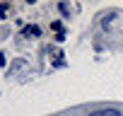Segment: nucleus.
Masks as SVG:
<instances>
[{
	"label": "nucleus",
	"mask_w": 123,
	"mask_h": 116,
	"mask_svg": "<svg viewBox=\"0 0 123 116\" xmlns=\"http://www.w3.org/2000/svg\"><path fill=\"white\" fill-rule=\"evenodd\" d=\"M87 116H123L118 109H97V111H92V114H87Z\"/></svg>",
	"instance_id": "f257e3e1"
},
{
	"label": "nucleus",
	"mask_w": 123,
	"mask_h": 116,
	"mask_svg": "<svg viewBox=\"0 0 123 116\" xmlns=\"http://www.w3.org/2000/svg\"><path fill=\"white\" fill-rule=\"evenodd\" d=\"M24 34H31V36H39V34H41V29H39V27H27V29H24Z\"/></svg>",
	"instance_id": "f03ea898"
},
{
	"label": "nucleus",
	"mask_w": 123,
	"mask_h": 116,
	"mask_svg": "<svg viewBox=\"0 0 123 116\" xmlns=\"http://www.w3.org/2000/svg\"><path fill=\"white\" fill-rule=\"evenodd\" d=\"M5 10H7V5H0V17L5 15Z\"/></svg>",
	"instance_id": "7ed1b4c3"
},
{
	"label": "nucleus",
	"mask_w": 123,
	"mask_h": 116,
	"mask_svg": "<svg viewBox=\"0 0 123 116\" xmlns=\"http://www.w3.org/2000/svg\"><path fill=\"white\" fill-rule=\"evenodd\" d=\"M0 65H5V58H3V53H0Z\"/></svg>",
	"instance_id": "20e7f679"
}]
</instances>
